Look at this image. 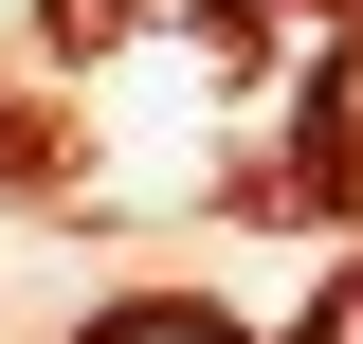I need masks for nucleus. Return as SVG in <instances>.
Listing matches in <instances>:
<instances>
[{
  "label": "nucleus",
  "instance_id": "nucleus-1",
  "mask_svg": "<svg viewBox=\"0 0 363 344\" xmlns=\"http://www.w3.org/2000/svg\"><path fill=\"white\" fill-rule=\"evenodd\" d=\"M109 344H236V326H200V308H145V326H109Z\"/></svg>",
  "mask_w": 363,
  "mask_h": 344
},
{
  "label": "nucleus",
  "instance_id": "nucleus-2",
  "mask_svg": "<svg viewBox=\"0 0 363 344\" xmlns=\"http://www.w3.org/2000/svg\"><path fill=\"white\" fill-rule=\"evenodd\" d=\"M345 344H363V326H345Z\"/></svg>",
  "mask_w": 363,
  "mask_h": 344
}]
</instances>
